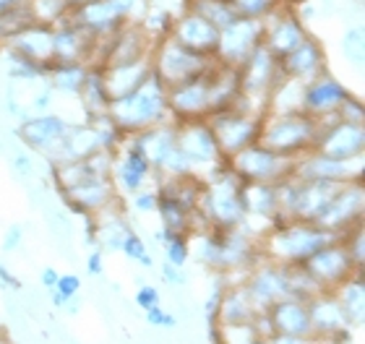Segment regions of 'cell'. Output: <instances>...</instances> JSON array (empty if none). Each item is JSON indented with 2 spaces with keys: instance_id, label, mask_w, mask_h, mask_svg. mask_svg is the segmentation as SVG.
Listing matches in <instances>:
<instances>
[{
  "instance_id": "cell-1",
  "label": "cell",
  "mask_w": 365,
  "mask_h": 344,
  "mask_svg": "<svg viewBox=\"0 0 365 344\" xmlns=\"http://www.w3.org/2000/svg\"><path fill=\"white\" fill-rule=\"evenodd\" d=\"M168 113V86L154 76V71L136 92L113 100L107 110V115L113 118L123 133H144L149 128H157Z\"/></svg>"
},
{
  "instance_id": "cell-2",
  "label": "cell",
  "mask_w": 365,
  "mask_h": 344,
  "mask_svg": "<svg viewBox=\"0 0 365 344\" xmlns=\"http://www.w3.org/2000/svg\"><path fill=\"white\" fill-rule=\"evenodd\" d=\"M319 120L305 113H284L274 115L267 123H261L259 144H264L272 152L282 157H297L303 152H311L319 138Z\"/></svg>"
},
{
  "instance_id": "cell-3",
  "label": "cell",
  "mask_w": 365,
  "mask_h": 344,
  "mask_svg": "<svg viewBox=\"0 0 365 344\" xmlns=\"http://www.w3.org/2000/svg\"><path fill=\"white\" fill-rule=\"evenodd\" d=\"M212 63H214V58L193 53V50L182 47L180 42H175L173 37H162L154 42L152 71H154V76L160 78L168 89L206 73V71L212 68Z\"/></svg>"
},
{
  "instance_id": "cell-4",
  "label": "cell",
  "mask_w": 365,
  "mask_h": 344,
  "mask_svg": "<svg viewBox=\"0 0 365 344\" xmlns=\"http://www.w3.org/2000/svg\"><path fill=\"white\" fill-rule=\"evenodd\" d=\"M99 66L97 68H113V66H128V63L152 58L154 39L141 29L138 21L123 24L110 37H99Z\"/></svg>"
},
{
  "instance_id": "cell-5",
  "label": "cell",
  "mask_w": 365,
  "mask_h": 344,
  "mask_svg": "<svg viewBox=\"0 0 365 344\" xmlns=\"http://www.w3.org/2000/svg\"><path fill=\"white\" fill-rule=\"evenodd\" d=\"M138 0H89L84 6L71 8V19L84 26L91 37H110L123 24L133 21Z\"/></svg>"
},
{
  "instance_id": "cell-6",
  "label": "cell",
  "mask_w": 365,
  "mask_h": 344,
  "mask_svg": "<svg viewBox=\"0 0 365 344\" xmlns=\"http://www.w3.org/2000/svg\"><path fill=\"white\" fill-rule=\"evenodd\" d=\"M209 125L214 130L222 157H235L237 152H243L245 146L256 144L261 136L259 118H251V115L240 113L237 108L209 115Z\"/></svg>"
},
{
  "instance_id": "cell-7",
  "label": "cell",
  "mask_w": 365,
  "mask_h": 344,
  "mask_svg": "<svg viewBox=\"0 0 365 344\" xmlns=\"http://www.w3.org/2000/svg\"><path fill=\"white\" fill-rule=\"evenodd\" d=\"M259 45H264V21L235 19L230 26L220 29L214 61L230 66V68H240Z\"/></svg>"
},
{
  "instance_id": "cell-8",
  "label": "cell",
  "mask_w": 365,
  "mask_h": 344,
  "mask_svg": "<svg viewBox=\"0 0 365 344\" xmlns=\"http://www.w3.org/2000/svg\"><path fill=\"white\" fill-rule=\"evenodd\" d=\"M282 78L279 61L269 53L267 47L259 45L251 53V58L237 68V81H240V100H267L277 81Z\"/></svg>"
},
{
  "instance_id": "cell-9",
  "label": "cell",
  "mask_w": 365,
  "mask_h": 344,
  "mask_svg": "<svg viewBox=\"0 0 365 344\" xmlns=\"http://www.w3.org/2000/svg\"><path fill=\"white\" fill-rule=\"evenodd\" d=\"M232 160V167L245 183H274L279 177L289 175V167H292V160L289 157H282V154L272 152L264 144H251L245 146L243 152H237Z\"/></svg>"
},
{
  "instance_id": "cell-10",
  "label": "cell",
  "mask_w": 365,
  "mask_h": 344,
  "mask_svg": "<svg viewBox=\"0 0 365 344\" xmlns=\"http://www.w3.org/2000/svg\"><path fill=\"white\" fill-rule=\"evenodd\" d=\"M308 34H311L308 24L297 16L292 6H279L269 19H264V47L277 61L292 53Z\"/></svg>"
},
{
  "instance_id": "cell-11",
  "label": "cell",
  "mask_w": 365,
  "mask_h": 344,
  "mask_svg": "<svg viewBox=\"0 0 365 344\" xmlns=\"http://www.w3.org/2000/svg\"><path fill=\"white\" fill-rule=\"evenodd\" d=\"M97 50V37H91L84 26H78L73 19H63L53 26V55L55 63H86L91 68Z\"/></svg>"
},
{
  "instance_id": "cell-12",
  "label": "cell",
  "mask_w": 365,
  "mask_h": 344,
  "mask_svg": "<svg viewBox=\"0 0 365 344\" xmlns=\"http://www.w3.org/2000/svg\"><path fill=\"white\" fill-rule=\"evenodd\" d=\"M350 97V89L334 78L329 71L319 73L311 78L308 84H303V113L311 118H327V115H336L339 105Z\"/></svg>"
},
{
  "instance_id": "cell-13",
  "label": "cell",
  "mask_w": 365,
  "mask_h": 344,
  "mask_svg": "<svg viewBox=\"0 0 365 344\" xmlns=\"http://www.w3.org/2000/svg\"><path fill=\"white\" fill-rule=\"evenodd\" d=\"M313 149L324 154V157H331V160L352 162L365 149V130L363 125H355V123L334 120L331 128L319 130V138H316Z\"/></svg>"
},
{
  "instance_id": "cell-14",
  "label": "cell",
  "mask_w": 365,
  "mask_h": 344,
  "mask_svg": "<svg viewBox=\"0 0 365 344\" xmlns=\"http://www.w3.org/2000/svg\"><path fill=\"white\" fill-rule=\"evenodd\" d=\"M170 37L175 39V42H180L182 47L193 50V53L214 58L217 42H220V29L212 26V24L206 21V19H201L198 14H193L190 8H185V11H180L175 16Z\"/></svg>"
},
{
  "instance_id": "cell-15",
  "label": "cell",
  "mask_w": 365,
  "mask_h": 344,
  "mask_svg": "<svg viewBox=\"0 0 365 344\" xmlns=\"http://www.w3.org/2000/svg\"><path fill=\"white\" fill-rule=\"evenodd\" d=\"M277 240L282 243V251L289 261H300L303 264L305 259H311L313 253L329 245L334 240V232L324 229L316 222H303L300 224H287L284 229L277 232Z\"/></svg>"
},
{
  "instance_id": "cell-16",
  "label": "cell",
  "mask_w": 365,
  "mask_h": 344,
  "mask_svg": "<svg viewBox=\"0 0 365 344\" xmlns=\"http://www.w3.org/2000/svg\"><path fill=\"white\" fill-rule=\"evenodd\" d=\"M279 71H282V76L308 84L311 78H316L319 73L327 71V47L321 45V39L308 34L292 53L282 58Z\"/></svg>"
},
{
  "instance_id": "cell-17",
  "label": "cell",
  "mask_w": 365,
  "mask_h": 344,
  "mask_svg": "<svg viewBox=\"0 0 365 344\" xmlns=\"http://www.w3.org/2000/svg\"><path fill=\"white\" fill-rule=\"evenodd\" d=\"M206 73L168 89V108L175 115H180L182 120L209 118V78H206Z\"/></svg>"
},
{
  "instance_id": "cell-18",
  "label": "cell",
  "mask_w": 365,
  "mask_h": 344,
  "mask_svg": "<svg viewBox=\"0 0 365 344\" xmlns=\"http://www.w3.org/2000/svg\"><path fill=\"white\" fill-rule=\"evenodd\" d=\"M0 47H6L11 53L21 55L26 61H34L39 66H53V26L45 24H31L26 29H21L19 34L8 37Z\"/></svg>"
},
{
  "instance_id": "cell-19",
  "label": "cell",
  "mask_w": 365,
  "mask_h": 344,
  "mask_svg": "<svg viewBox=\"0 0 365 344\" xmlns=\"http://www.w3.org/2000/svg\"><path fill=\"white\" fill-rule=\"evenodd\" d=\"M175 141H178V149L185 154V160H188L190 165L222 157L212 125H209V120H204V118L185 123V125L175 133Z\"/></svg>"
},
{
  "instance_id": "cell-20",
  "label": "cell",
  "mask_w": 365,
  "mask_h": 344,
  "mask_svg": "<svg viewBox=\"0 0 365 344\" xmlns=\"http://www.w3.org/2000/svg\"><path fill=\"white\" fill-rule=\"evenodd\" d=\"M97 71L107 89V97L113 102V100H120V97H128L130 92H136L138 86L152 76V58L128 63V66H113V68H97Z\"/></svg>"
},
{
  "instance_id": "cell-21",
  "label": "cell",
  "mask_w": 365,
  "mask_h": 344,
  "mask_svg": "<svg viewBox=\"0 0 365 344\" xmlns=\"http://www.w3.org/2000/svg\"><path fill=\"white\" fill-rule=\"evenodd\" d=\"M303 264L313 279H324V282H327V279H339V276H344L347 271H352V259H350V253H347V248L334 245V243L319 248V251L313 253L311 259H305Z\"/></svg>"
},
{
  "instance_id": "cell-22",
  "label": "cell",
  "mask_w": 365,
  "mask_h": 344,
  "mask_svg": "<svg viewBox=\"0 0 365 344\" xmlns=\"http://www.w3.org/2000/svg\"><path fill=\"white\" fill-rule=\"evenodd\" d=\"M66 130H68V125L58 115H37V118L24 120V125L19 128V136L31 149H50L66 136Z\"/></svg>"
},
{
  "instance_id": "cell-23",
  "label": "cell",
  "mask_w": 365,
  "mask_h": 344,
  "mask_svg": "<svg viewBox=\"0 0 365 344\" xmlns=\"http://www.w3.org/2000/svg\"><path fill=\"white\" fill-rule=\"evenodd\" d=\"M300 177L303 180H329V183H347L352 177L350 162L331 160L324 154L313 152L308 154V160L300 165Z\"/></svg>"
},
{
  "instance_id": "cell-24",
  "label": "cell",
  "mask_w": 365,
  "mask_h": 344,
  "mask_svg": "<svg viewBox=\"0 0 365 344\" xmlns=\"http://www.w3.org/2000/svg\"><path fill=\"white\" fill-rule=\"evenodd\" d=\"M149 170H152V162H149V157H146L144 146L133 144L128 152H125V160H123V165L118 167L120 185L128 193L141 191V185H144L146 175H149Z\"/></svg>"
},
{
  "instance_id": "cell-25",
  "label": "cell",
  "mask_w": 365,
  "mask_h": 344,
  "mask_svg": "<svg viewBox=\"0 0 365 344\" xmlns=\"http://www.w3.org/2000/svg\"><path fill=\"white\" fill-rule=\"evenodd\" d=\"M89 66L86 63H53L50 71H47V81L55 92L63 94H78L81 84L89 76Z\"/></svg>"
},
{
  "instance_id": "cell-26",
  "label": "cell",
  "mask_w": 365,
  "mask_h": 344,
  "mask_svg": "<svg viewBox=\"0 0 365 344\" xmlns=\"http://www.w3.org/2000/svg\"><path fill=\"white\" fill-rule=\"evenodd\" d=\"M78 100L84 102L86 113H89L91 118L107 115V110H110V97H107V89H105V84H102V76H99L97 68L89 71L86 81L81 84V89H78Z\"/></svg>"
},
{
  "instance_id": "cell-27",
  "label": "cell",
  "mask_w": 365,
  "mask_h": 344,
  "mask_svg": "<svg viewBox=\"0 0 365 344\" xmlns=\"http://www.w3.org/2000/svg\"><path fill=\"white\" fill-rule=\"evenodd\" d=\"M173 21H175V14H170L168 6H157V3H152V6L146 8L144 19H138L141 29H144L146 34L154 39V42H157V39H162V37H170Z\"/></svg>"
},
{
  "instance_id": "cell-28",
  "label": "cell",
  "mask_w": 365,
  "mask_h": 344,
  "mask_svg": "<svg viewBox=\"0 0 365 344\" xmlns=\"http://www.w3.org/2000/svg\"><path fill=\"white\" fill-rule=\"evenodd\" d=\"M26 6L34 16V21L45 24V26H55L71 16L68 0H29Z\"/></svg>"
},
{
  "instance_id": "cell-29",
  "label": "cell",
  "mask_w": 365,
  "mask_h": 344,
  "mask_svg": "<svg viewBox=\"0 0 365 344\" xmlns=\"http://www.w3.org/2000/svg\"><path fill=\"white\" fill-rule=\"evenodd\" d=\"M235 19H251V21H264L277 11L279 6H284L282 0H227Z\"/></svg>"
},
{
  "instance_id": "cell-30",
  "label": "cell",
  "mask_w": 365,
  "mask_h": 344,
  "mask_svg": "<svg viewBox=\"0 0 365 344\" xmlns=\"http://www.w3.org/2000/svg\"><path fill=\"white\" fill-rule=\"evenodd\" d=\"M120 251L125 253L130 261H138V264H144V266H152L154 264L149 251H146V243L136 232H125V237H123V243H120Z\"/></svg>"
},
{
  "instance_id": "cell-31",
  "label": "cell",
  "mask_w": 365,
  "mask_h": 344,
  "mask_svg": "<svg viewBox=\"0 0 365 344\" xmlns=\"http://www.w3.org/2000/svg\"><path fill=\"white\" fill-rule=\"evenodd\" d=\"M365 39H363V29L360 26H350L347 34L342 39V47H344V55H347V61L355 63V66H363V50H365Z\"/></svg>"
},
{
  "instance_id": "cell-32",
  "label": "cell",
  "mask_w": 365,
  "mask_h": 344,
  "mask_svg": "<svg viewBox=\"0 0 365 344\" xmlns=\"http://www.w3.org/2000/svg\"><path fill=\"white\" fill-rule=\"evenodd\" d=\"M185 261H188V243H185V237L182 235H175L168 243V264L182 269Z\"/></svg>"
},
{
  "instance_id": "cell-33",
  "label": "cell",
  "mask_w": 365,
  "mask_h": 344,
  "mask_svg": "<svg viewBox=\"0 0 365 344\" xmlns=\"http://www.w3.org/2000/svg\"><path fill=\"white\" fill-rule=\"evenodd\" d=\"M53 290H58L66 300L76 298L78 290H81V279L76 274H61L58 276V284H55Z\"/></svg>"
},
{
  "instance_id": "cell-34",
  "label": "cell",
  "mask_w": 365,
  "mask_h": 344,
  "mask_svg": "<svg viewBox=\"0 0 365 344\" xmlns=\"http://www.w3.org/2000/svg\"><path fill=\"white\" fill-rule=\"evenodd\" d=\"M157 303H160V290H157V287H152V284H144V287L136 292V306L138 308L149 311V308H154Z\"/></svg>"
},
{
  "instance_id": "cell-35",
  "label": "cell",
  "mask_w": 365,
  "mask_h": 344,
  "mask_svg": "<svg viewBox=\"0 0 365 344\" xmlns=\"http://www.w3.org/2000/svg\"><path fill=\"white\" fill-rule=\"evenodd\" d=\"M157 193L154 191H136V199H133V204H136L138 212H157Z\"/></svg>"
},
{
  "instance_id": "cell-36",
  "label": "cell",
  "mask_w": 365,
  "mask_h": 344,
  "mask_svg": "<svg viewBox=\"0 0 365 344\" xmlns=\"http://www.w3.org/2000/svg\"><path fill=\"white\" fill-rule=\"evenodd\" d=\"M146 321L152 323V326H175V323H178L175 318L168 313V311H160L157 306L146 311Z\"/></svg>"
},
{
  "instance_id": "cell-37",
  "label": "cell",
  "mask_w": 365,
  "mask_h": 344,
  "mask_svg": "<svg viewBox=\"0 0 365 344\" xmlns=\"http://www.w3.org/2000/svg\"><path fill=\"white\" fill-rule=\"evenodd\" d=\"M86 269H89L91 276H99L105 271V261H102V251H91L89 259H86Z\"/></svg>"
},
{
  "instance_id": "cell-38",
  "label": "cell",
  "mask_w": 365,
  "mask_h": 344,
  "mask_svg": "<svg viewBox=\"0 0 365 344\" xmlns=\"http://www.w3.org/2000/svg\"><path fill=\"white\" fill-rule=\"evenodd\" d=\"M19 243H21V227H19V224H14V227L6 232V240H3V251H14V248H19Z\"/></svg>"
},
{
  "instance_id": "cell-39",
  "label": "cell",
  "mask_w": 365,
  "mask_h": 344,
  "mask_svg": "<svg viewBox=\"0 0 365 344\" xmlns=\"http://www.w3.org/2000/svg\"><path fill=\"white\" fill-rule=\"evenodd\" d=\"M162 274H165V279H168L170 284H182V282H185V276H182L180 271H178V266H173V264H165Z\"/></svg>"
},
{
  "instance_id": "cell-40",
  "label": "cell",
  "mask_w": 365,
  "mask_h": 344,
  "mask_svg": "<svg viewBox=\"0 0 365 344\" xmlns=\"http://www.w3.org/2000/svg\"><path fill=\"white\" fill-rule=\"evenodd\" d=\"M0 282L8 284V287H14V290H19V287H21V282H19L16 276H11V271H8L3 264H0Z\"/></svg>"
},
{
  "instance_id": "cell-41",
  "label": "cell",
  "mask_w": 365,
  "mask_h": 344,
  "mask_svg": "<svg viewBox=\"0 0 365 344\" xmlns=\"http://www.w3.org/2000/svg\"><path fill=\"white\" fill-rule=\"evenodd\" d=\"M50 102H53V89H47V92H42L39 97H34V108L47 110V108H50Z\"/></svg>"
},
{
  "instance_id": "cell-42",
  "label": "cell",
  "mask_w": 365,
  "mask_h": 344,
  "mask_svg": "<svg viewBox=\"0 0 365 344\" xmlns=\"http://www.w3.org/2000/svg\"><path fill=\"white\" fill-rule=\"evenodd\" d=\"M58 276H61V274H58L55 269L47 266L45 271H42V284H45V287H50V290H53L55 284H58Z\"/></svg>"
},
{
  "instance_id": "cell-43",
  "label": "cell",
  "mask_w": 365,
  "mask_h": 344,
  "mask_svg": "<svg viewBox=\"0 0 365 344\" xmlns=\"http://www.w3.org/2000/svg\"><path fill=\"white\" fill-rule=\"evenodd\" d=\"M29 0H0V14H8V11H14V8H21L26 6Z\"/></svg>"
},
{
  "instance_id": "cell-44",
  "label": "cell",
  "mask_w": 365,
  "mask_h": 344,
  "mask_svg": "<svg viewBox=\"0 0 365 344\" xmlns=\"http://www.w3.org/2000/svg\"><path fill=\"white\" fill-rule=\"evenodd\" d=\"M14 167H19V172H21V175H29V160H26V157H16Z\"/></svg>"
},
{
  "instance_id": "cell-45",
  "label": "cell",
  "mask_w": 365,
  "mask_h": 344,
  "mask_svg": "<svg viewBox=\"0 0 365 344\" xmlns=\"http://www.w3.org/2000/svg\"><path fill=\"white\" fill-rule=\"evenodd\" d=\"M66 303H68V300L63 298V295H61V292H58V290H53V306L63 308V306H66Z\"/></svg>"
},
{
  "instance_id": "cell-46",
  "label": "cell",
  "mask_w": 365,
  "mask_h": 344,
  "mask_svg": "<svg viewBox=\"0 0 365 344\" xmlns=\"http://www.w3.org/2000/svg\"><path fill=\"white\" fill-rule=\"evenodd\" d=\"M282 3H284V6H300V3H308V0H282Z\"/></svg>"
},
{
  "instance_id": "cell-47",
  "label": "cell",
  "mask_w": 365,
  "mask_h": 344,
  "mask_svg": "<svg viewBox=\"0 0 365 344\" xmlns=\"http://www.w3.org/2000/svg\"><path fill=\"white\" fill-rule=\"evenodd\" d=\"M84 3H89V0H68L71 8H78V6H84Z\"/></svg>"
}]
</instances>
